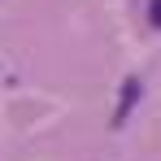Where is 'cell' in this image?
Listing matches in <instances>:
<instances>
[{"label": "cell", "instance_id": "obj_2", "mask_svg": "<svg viewBox=\"0 0 161 161\" xmlns=\"http://www.w3.org/2000/svg\"><path fill=\"white\" fill-rule=\"evenodd\" d=\"M148 18H153V26H161V0H153V4H148Z\"/></svg>", "mask_w": 161, "mask_h": 161}, {"label": "cell", "instance_id": "obj_1", "mask_svg": "<svg viewBox=\"0 0 161 161\" xmlns=\"http://www.w3.org/2000/svg\"><path fill=\"white\" fill-rule=\"evenodd\" d=\"M139 96H144V83H139V79L131 74V79L122 83V96H118V109H113V122H109L113 131H122V122L131 118V109L139 105Z\"/></svg>", "mask_w": 161, "mask_h": 161}]
</instances>
